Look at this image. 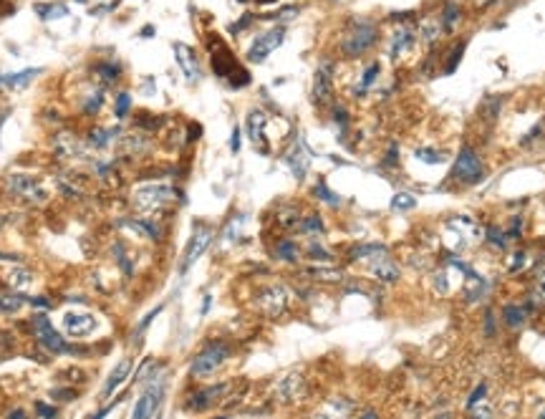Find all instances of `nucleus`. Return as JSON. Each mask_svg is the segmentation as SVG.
I'll list each match as a JSON object with an SVG mask.
<instances>
[{"instance_id": "nucleus-60", "label": "nucleus", "mask_w": 545, "mask_h": 419, "mask_svg": "<svg viewBox=\"0 0 545 419\" xmlns=\"http://www.w3.org/2000/svg\"><path fill=\"white\" fill-rule=\"evenodd\" d=\"M3 124H6V114H3V117H0V126H3Z\"/></svg>"}, {"instance_id": "nucleus-6", "label": "nucleus", "mask_w": 545, "mask_h": 419, "mask_svg": "<svg viewBox=\"0 0 545 419\" xmlns=\"http://www.w3.org/2000/svg\"><path fill=\"white\" fill-rule=\"evenodd\" d=\"M283 41H286V26L278 23V26H272V28L263 30V33H258V36L252 38L245 59H248V64H263L272 51H278L280 46H283Z\"/></svg>"}, {"instance_id": "nucleus-62", "label": "nucleus", "mask_w": 545, "mask_h": 419, "mask_svg": "<svg viewBox=\"0 0 545 419\" xmlns=\"http://www.w3.org/2000/svg\"><path fill=\"white\" fill-rule=\"evenodd\" d=\"M540 414H543V417H545V409H543V412H540Z\"/></svg>"}, {"instance_id": "nucleus-53", "label": "nucleus", "mask_w": 545, "mask_h": 419, "mask_svg": "<svg viewBox=\"0 0 545 419\" xmlns=\"http://www.w3.org/2000/svg\"><path fill=\"white\" fill-rule=\"evenodd\" d=\"M30 306H38V309H51V301H46V295H36V298H28Z\"/></svg>"}, {"instance_id": "nucleus-34", "label": "nucleus", "mask_w": 545, "mask_h": 419, "mask_svg": "<svg viewBox=\"0 0 545 419\" xmlns=\"http://www.w3.org/2000/svg\"><path fill=\"white\" fill-rule=\"evenodd\" d=\"M30 283H33V275H30V271H26V268H13V271H8V286H13L15 291L28 288Z\"/></svg>"}, {"instance_id": "nucleus-23", "label": "nucleus", "mask_w": 545, "mask_h": 419, "mask_svg": "<svg viewBox=\"0 0 545 419\" xmlns=\"http://www.w3.org/2000/svg\"><path fill=\"white\" fill-rule=\"evenodd\" d=\"M528 316H531V306L528 303H505L502 306V324L508 329H523Z\"/></svg>"}, {"instance_id": "nucleus-54", "label": "nucleus", "mask_w": 545, "mask_h": 419, "mask_svg": "<svg viewBox=\"0 0 545 419\" xmlns=\"http://www.w3.org/2000/svg\"><path fill=\"white\" fill-rule=\"evenodd\" d=\"M36 412L41 414V417H56V409H53V407L41 405V402H38V405H36Z\"/></svg>"}, {"instance_id": "nucleus-36", "label": "nucleus", "mask_w": 545, "mask_h": 419, "mask_svg": "<svg viewBox=\"0 0 545 419\" xmlns=\"http://www.w3.org/2000/svg\"><path fill=\"white\" fill-rule=\"evenodd\" d=\"M313 280H324V283H339L344 278V273L339 268H308L306 271Z\"/></svg>"}, {"instance_id": "nucleus-48", "label": "nucleus", "mask_w": 545, "mask_h": 419, "mask_svg": "<svg viewBox=\"0 0 545 419\" xmlns=\"http://www.w3.org/2000/svg\"><path fill=\"white\" fill-rule=\"evenodd\" d=\"M159 311H162V306H157V309H155V311H149L147 316L141 318V324H139V329H137V331H134V336H139V333H141V331H144V329H147V326H149V324H152V321H155V318H157V316H159Z\"/></svg>"}, {"instance_id": "nucleus-2", "label": "nucleus", "mask_w": 545, "mask_h": 419, "mask_svg": "<svg viewBox=\"0 0 545 419\" xmlns=\"http://www.w3.org/2000/svg\"><path fill=\"white\" fill-rule=\"evenodd\" d=\"M144 382H147V387H144V391H141L139 399H137V405H134V412H132L134 419L155 417V414L159 412V405H162V399H164L162 367H155V364H152V369H149L147 376H144Z\"/></svg>"}, {"instance_id": "nucleus-28", "label": "nucleus", "mask_w": 545, "mask_h": 419, "mask_svg": "<svg viewBox=\"0 0 545 419\" xmlns=\"http://www.w3.org/2000/svg\"><path fill=\"white\" fill-rule=\"evenodd\" d=\"M464 51H467V38H459L457 43H452L450 51L444 53V66H442V74L444 76H452L457 71V68H459Z\"/></svg>"}, {"instance_id": "nucleus-49", "label": "nucleus", "mask_w": 545, "mask_h": 419, "mask_svg": "<svg viewBox=\"0 0 545 419\" xmlns=\"http://www.w3.org/2000/svg\"><path fill=\"white\" fill-rule=\"evenodd\" d=\"M240 137H243V132H240V126H232V137H230V149H232V155H237L240 152Z\"/></svg>"}, {"instance_id": "nucleus-20", "label": "nucleus", "mask_w": 545, "mask_h": 419, "mask_svg": "<svg viewBox=\"0 0 545 419\" xmlns=\"http://www.w3.org/2000/svg\"><path fill=\"white\" fill-rule=\"evenodd\" d=\"M301 394H303V376H298V374L283 376V379L278 382V387H275V399L283 402V405H288V402H298Z\"/></svg>"}, {"instance_id": "nucleus-31", "label": "nucleus", "mask_w": 545, "mask_h": 419, "mask_svg": "<svg viewBox=\"0 0 545 419\" xmlns=\"http://www.w3.org/2000/svg\"><path fill=\"white\" fill-rule=\"evenodd\" d=\"M41 74V68H26V71H18V74H8V76H0V84L8 88H21L26 84L33 81V76Z\"/></svg>"}, {"instance_id": "nucleus-45", "label": "nucleus", "mask_w": 545, "mask_h": 419, "mask_svg": "<svg viewBox=\"0 0 545 419\" xmlns=\"http://www.w3.org/2000/svg\"><path fill=\"white\" fill-rule=\"evenodd\" d=\"M301 13V8L298 6H288V8H283V10H278V13H272V15H260V18H268V21H278V23H286V21H293L295 15Z\"/></svg>"}, {"instance_id": "nucleus-8", "label": "nucleus", "mask_w": 545, "mask_h": 419, "mask_svg": "<svg viewBox=\"0 0 545 419\" xmlns=\"http://www.w3.org/2000/svg\"><path fill=\"white\" fill-rule=\"evenodd\" d=\"M179 192L172 187V184H141L134 190V202L137 207L141 210H149V213H155V210H162L172 202V199H177Z\"/></svg>"}, {"instance_id": "nucleus-7", "label": "nucleus", "mask_w": 545, "mask_h": 419, "mask_svg": "<svg viewBox=\"0 0 545 419\" xmlns=\"http://www.w3.org/2000/svg\"><path fill=\"white\" fill-rule=\"evenodd\" d=\"M30 326H33V333H36L38 344L43 346L46 351L51 353H76L74 346L66 344V338L61 336L56 329H53L51 318L46 316V313H33L30 318Z\"/></svg>"}, {"instance_id": "nucleus-11", "label": "nucleus", "mask_w": 545, "mask_h": 419, "mask_svg": "<svg viewBox=\"0 0 545 419\" xmlns=\"http://www.w3.org/2000/svg\"><path fill=\"white\" fill-rule=\"evenodd\" d=\"M212 237H215L212 228H207V225H197V228H195V235L190 237V245H187V251H184L179 273H187L192 265L197 263L199 257L205 255V251L210 248V243H212Z\"/></svg>"}, {"instance_id": "nucleus-1", "label": "nucleus", "mask_w": 545, "mask_h": 419, "mask_svg": "<svg viewBox=\"0 0 545 419\" xmlns=\"http://www.w3.org/2000/svg\"><path fill=\"white\" fill-rule=\"evenodd\" d=\"M382 38V30H379V23L374 18H366V15H354L351 21L346 23V28L339 38V51L344 59H364L368 51H374L376 43Z\"/></svg>"}, {"instance_id": "nucleus-35", "label": "nucleus", "mask_w": 545, "mask_h": 419, "mask_svg": "<svg viewBox=\"0 0 545 419\" xmlns=\"http://www.w3.org/2000/svg\"><path fill=\"white\" fill-rule=\"evenodd\" d=\"M414 207H417V197H414L412 192H397L391 197V210L394 213H409Z\"/></svg>"}, {"instance_id": "nucleus-38", "label": "nucleus", "mask_w": 545, "mask_h": 419, "mask_svg": "<svg viewBox=\"0 0 545 419\" xmlns=\"http://www.w3.org/2000/svg\"><path fill=\"white\" fill-rule=\"evenodd\" d=\"M28 298H23L21 293H3L0 295V313H15L23 309V303Z\"/></svg>"}, {"instance_id": "nucleus-40", "label": "nucleus", "mask_w": 545, "mask_h": 419, "mask_svg": "<svg viewBox=\"0 0 545 419\" xmlns=\"http://www.w3.org/2000/svg\"><path fill=\"white\" fill-rule=\"evenodd\" d=\"M487 391H490V387H487V382H479L475 389H472V394L467 397V402H464V407H467V412H472L475 407H479L482 402H487Z\"/></svg>"}, {"instance_id": "nucleus-42", "label": "nucleus", "mask_w": 545, "mask_h": 419, "mask_svg": "<svg viewBox=\"0 0 545 419\" xmlns=\"http://www.w3.org/2000/svg\"><path fill=\"white\" fill-rule=\"evenodd\" d=\"M36 13L43 18V21H51V18H61V15H66V6H61V3H48V6H36Z\"/></svg>"}, {"instance_id": "nucleus-59", "label": "nucleus", "mask_w": 545, "mask_h": 419, "mask_svg": "<svg viewBox=\"0 0 545 419\" xmlns=\"http://www.w3.org/2000/svg\"><path fill=\"white\" fill-rule=\"evenodd\" d=\"M258 6H270V3H278V0H255Z\"/></svg>"}, {"instance_id": "nucleus-47", "label": "nucleus", "mask_w": 545, "mask_h": 419, "mask_svg": "<svg viewBox=\"0 0 545 419\" xmlns=\"http://www.w3.org/2000/svg\"><path fill=\"white\" fill-rule=\"evenodd\" d=\"M252 21H255V15H252V13H245L243 18H240V21L232 23V26H230V33H240V30L248 28V26H250Z\"/></svg>"}, {"instance_id": "nucleus-19", "label": "nucleus", "mask_w": 545, "mask_h": 419, "mask_svg": "<svg viewBox=\"0 0 545 419\" xmlns=\"http://www.w3.org/2000/svg\"><path fill=\"white\" fill-rule=\"evenodd\" d=\"M63 326H66L68 336L83 338L96 329V318L91 313H66L63 316Z\"/></svg>"}, {"instance_id": "nucleus-22", "label": "nucleus", "mask_w": 545, "mask_h": 419, "mask_svg": "<svg viewBox=\"0 0 545 419\" xmlns=\"http://www.w3.org/2000/svg\"><path fill=\"white\" fill-rule=\"evenodd\" d=\"M444 36L442 26H439V18L437 15H427V18H422L419 21V28H417V38H419L422 43L427 46V48H435L437 41Z\"/></svg>"}, {"instance_id": "nucleus-29", "label": "nucleus", "mask_w": 545, "mask_h": 419, "mask_svg": "<svg viewBox=\"0 0 545 419\" xmlns=\"http://www.w3.org/2000/svg\"><path fill=\"white\" fill-rule=\"evenodd\" d=\"M298 230H301L303 235H308V237H321L326 233V222H324V217H321L318 213L303 215L301 222H298Z\"/></svg>"}, {"instance_id": "nucleus-43", "label": "nucleus", "mask_w": 545, "mask_h": 419, "mask_svg": "<svg viewBox=\"0 0 545 419\" xmlns=\"http://www.w3.org/2000/svg\"><path fill=\"white\" fill-rule=\"evenodd\" d=\"M414 157L419 159V162H424V164H442L447 157H444V152H437V149H417L414 152Z\"/></svg>"}, {"instance_id": "nucleus-21", "label": "nucleus", "mask_w": 545, "mask_h": 419, "mask_svg": "<svg viewBox=\"0 0 545 419\" xmlns=\"http://www.w3.org/2000/svg\"><path fill=\"white\" fill-rule=\"evenodd\" d=\"M389 255V248L384 243H361L356 245L354 251L348 253V260L351 263H374V260H379V257Z\"/></svg>"}, {"instance_id": "nucleus-12", "label": "nucleus", "mask_w": 545, "mask_h": 419, "mask_svg": "<svg viewBox=\"0 0 545 419\" xmlns=\"http://www.w3.org/2000/svg\"><path fill=\"white\" fill-rule=\"evenodd\" d=\"M414 46H417V30L409 23H402V26H397V28L391 30L389 36V59L391 61L404 59L406 53L414 51Z\"/></svg>"}, {"instance_id": "nucleus-37", "label": "nucleus", "mask_w": 545, "mask_h": 419, "mask_svg": "<svg viewBox=\"0 0 545 419\" xmlns=\"http://www.w3.org/2000/svg\"><path fill=\"white\" fill-rule=\"evenodd\" d=\"M94 74L99 76V79H103V81H117L119 74H121V68H119L114 61H99L94 66Z\"/></svg>"}, {"instance_id": "nucleus-50", "label": "nucleus", "mask_w": 545, "mask_h": 419, "mask_svg": "<svg viewBox=\"0 0 545 419\" xmlns=\"http://www.w3.org/2000/svg\"><path fill=\"white\" fill-rule=\"evenodd\" d=\"M535 301L545 303V273L538 275V283H535Z\"/></svg>"}, {"instance_id": "nucleus-24", "label": "nucleus", "mask_w": 545, "mask_h": 419, "mask_svg": "<svg viewBox=\"0 0 545 419\" xmlns=\"http://www.w3.org/2000/svg\"><path fill=\"white\" fill-rule=\"evenodd\" d=\"M129 371H132V359H121L114 367V371L109 374V379H106V384H103V391H101V397L103 399H109L114 391L121 387V384L126 382V376H129Z\"/></svg>"}, {"instance_id": "nucleus-18", "label": "nucleus", "mask_w": 545, "mask_h": 419, "mask_svg": "<svg viewBox=\"0 0 545 419\" xmlns=\"http://www.w3.org/2000/svg\"><path fill=\"white\" fill-rule=\"evenodd\" d=\"M368 273H371L379 283H389V286L402 278V268H399L389 255H384V257H379V260H374V263H368Z\"/></svg>"}, {"instance_id": "nucleus-52", "label": "nucleus", "mask_w": 545, "mask_h": 419, "mask_svg": "<svg viewBox=\"0 0 545 419\" xmlns=\"http://www.w3.org/2000/svg\"><path fill=\"white\" fill-rule=\"evenodd\" d=\"M523 265H525V253H515V255H513V260H510V271L515 273V271H520Z\"/></svg>"}, {"instance_id": "nucleus-15", "label": "nucleus", "mask_w": 545, "mask_h": 419, "mask_svg": "<svg viewBox=\"0 0 545 419\" xmlns=\"http://www.w3.org/2000/svg\"><path fill=\"white\" fill-rule=\"evenodd\" d=\"M283 162H286V167L290 169V172H293L295 179H303V177L308 175V167H310V157H308L306 144H303L301 139H295L293 144H290V149L283 155Z\"/></svg>"}, {"instance_id": "nucleus-51", "label": "nucleus", "mask_w": 545, "mask_h": 419, "mask_svg": "<svg viewBox=\"0 0 545 419\" xmlns=\"http://www.w3.org/2000/svg\"><path fill=\"white\" fill-rule=\"evenodd\" d=\"M485 336H490V338L495 336V316H493V311H487V313H485Z\"/></svg>"}, {"instance_id": "nucleus-55", "label": "nucleus", "mask_w": 545, "mask_h": 419, "mask_svg": "<svg viewBox=\"0 0 545 419\" xmlns=\"http://www.w3.org/2000/svg\"><path fill=\"white\" fill-rule=\"evenodd\" d=\"M155 33V26H147V28H141V38H152Z\"/></svg>"}, {"instance_id": "nucleus-27", "label": "nucleus", "mask_w": 545, "mask_h": 419, "mask_svg": "<svg viewBox=\"0 0 545 419\" xmlns=\"http://www.w3.org/2000/svg\"><path fill=\"white\" fill-rule=\"evenodd\" d=\"M56 152H59L63 159H76V157H86V149L76 137L71 134H59L56 137Z\"/></svg>"}, {"instance_id": "nucleus-13", "label": "nucleus", "mask_w": 545, "mask_h": 419, "mask_svg": "<svg viewBox=\"0 0 545 419\" xmlns=\"http://www.w3.org/2000/svg\"><path fill=\"white\" fill-rule=\"evenodd\" d=\"M313 101L318 106L331 101L333 96V61H321V66L316 68V76H313Z\"/></svg>"}, {"instance_id": "nucleus-32", "label": "nucleus", "mask_w": 545, "mask_h": 419, "mask_svg": "<svg viewBox=\"0 0 545 419\" xmlns=\"http://www.w3.org/2000/svg\"><path fill=\"white\" fill-rule=\"evenodd\" d=\"M306 255H308L310 260H318V263H331L333 260V253L328 251L324 243H318V237H310L308 248H306Z\"/></svg>"}, {"instance_id": "nucleus-41", "label": "nucleus", "mask_w": 545, "mask_h": 419, "mask_svg": "<svg viewBox=\"0 0 545 419\" xmlns=\"http://www.w3.org/2000/svg\"><path fill=\"white\" fill-rule=\"evenodd\" d=\"M114 137H117V132L114 129H94L91 132V147H96V149H106L114 142Z\"/></svg>"}, {"instance_id": "nucleus-10", "label": "nucleus", "mask_w": 545, "mask_h": 419, "mask_svg": "<svg viewBox=\"0 0 545 419\" xmlns=\"http://www.w3.org/2000/svg\"><path fill=\"white\" fill-rule=\"evenodd\" d=\"M230 391V384L228 382H220V384H210L205 389H197L195 394L187 397V409L190 412H207V409H212L222 402V399L228 397Z\"/></svg>"}, {"instance_id": "nucleus-25", "label": "nucleus", "mask_w": 545, "mask_h": 419, "mask_svg": "<svg viewBox=\"0 0 545 419\" xmlns=\"http://www.w3.org/2000/svg\"><path fill=\"white\" fill-rule=\"evenodd\" d=\"M272 257L280 260V263H290L295 265L301 260V245L295 243L293 237H280L275 248H272Z\"/></svg>"}, {"instance_id": "nucleus-61", "label": "nucleus", "mask_w": 545, "mask_h": 419, "mask_svg": "<svg viewBox=\"0 0 545 419\" xmlns=\"http://www.w3.org/2000/svg\"><path fill=\"white\" fill-rule=\"evenodd\" d=\"M237 3H248V0H237Z\"/></svg>"}, {"instance_id": "nucleus-4", "label": "nucleus", "mask_w": 545, "mask_h": 419, "mask_svg": "<svg viewBox=\"0 0 545 419\" xmlns=\"http://www.w3.org/2000/svg\"><path fill=\"white\" fill-rule=\"evenodd\" d=\"M228 359H230V346L225 341H210L202 351L195 353V359L190 364V376L192 379L212 376L217 369H222V364Z\"/></svg>"}, {"instance_id": "nucleus-63", "label": "nucleus", "mask_w": 545, "mask_h": 419, "mask_svg": "<svg viewBox=\"0 0 545 419\" xmlns=\"http://www.w3.org/2000/svg\"><path fill=\"white\" fill-rule=\"evenodd\" d=\"M79 3H86V0H79Z\"/></svg>"}, {"instance_id": "nucleus-44", "label": "nucleus", "mask_w": 545, "mask_h": 419, "mask_svg": "<svg viewBox=\"0 0 545 419\" xmlns=\"http://www.w3.org/2000/svg\"><path fill=\"white\" fill-rule=\"evenodd\" d=\"M129 109H132V96L126 94V91L117 94V101H114V114H117V119H124L126 114H129Z\"/></svg>"}, {"instance_id": "nucleus-14", "label": "nucleus", "mask_w": 545, "mask_h": 419, "mask_svg": "<svg viewBox=\"0 0 545 419\" xmlns=\"http://www.w3.org/2000/svg\"><path fill=\"white\" fill-rule=\"evenodd\" d=\"M172 51H175V61H177V66L184 74V79L190 84L199 81L202 68H199V59H197V53H195V48L187 43H175L172 46Z\"/></svg>"}, {"instance_id": "nucleus-9", "label": "nucleus", "mask_w": 545, "mask_h": 419, "mask_svg": "<svg viewBox=\"0 0 545 419\" xmlns=\"http://www.w3.org/2000/svg\"><path fill=\"white\" fill-rule=\"evenodd\" d=\"M288 301H290V293L288 288L283 286H266L258 291V309L270 318H280L288 311Z\"/></svg>"}, {"instance_id": "nucleus-33", "label": "nucleus", "mask_w": 545, "mask_h": 419, "mask_svg": "<svg viewBox=\"0 0 545 419\" xmlns=\"http://www.w3.org/2000/svg\"><path fill=\"white\" fill-rule=\"evenodd\" d=\"M313 195H316V197L321 199V202H326L328 207H341V202H344V199H341L339 195H336V192L328 190L326 179H318L316 187H313Z\"/></svg>"}, {"instance_id": "nucleus-58", "label": "nucleus", "mask_w": 545, "mask_h": 419, "mask_svg": "<svg viewBox=\"0 0 545 419\" xmlns=\"http://www.w3.org/2000/svg\"><path fill=\"white\" fill-rule=\"evenodd\" d=\"M475 3H479V8H485V6H493L495 0H475Z\"/></svg>"}, {"instance_id": "nucleus-39", "label": "nucleus", "mask_w": 545, "mask_h": 419, "mask_svg": "<svg viewBox=\"0 0 545 419\" xmlns=\"http://www.w3.org/2000/svg\"><path fill=\"white\" fill-rule=\"evenodd\" d=\"M103 104V91L101 88H96V91H91V94H86V99L81 101V109L83 114H89V117H94V114H99V109H101Z\"/></svg>"}, {"instance_id": "nucleus-5", "label": "nucleus", "mask_w": 545, "mask_h": 419, "mask_svg": "<svg viewBox=\"0 0 545 419\" xmlns=\"http://www.w3.org/2000/svg\"><path fill=\"white\" fill-rule=\"evenodd\" d=\"M6 190H8L10 197L23 199V202H30V205H41V202L48 199L46 187L41 184V179H36L33 175H21V172L8 175L6 177Z\"/></svg>"}, {"instance_id": "nucleus-26", "label": "nucleus", "mask_w": 545, "mask_h": 419, "mask_svg": "<svg viewBox=\"0 0 545 419\" xmlns=\"http://www.w3.org/2000/svg\"><path fill=\"white\" fill-rule=\"evenodd\" d=\"M379 76H382V64H379V61H368L366 68H364L361 76H359V84H356V88H354L356 99H361L364 94H368V91L374 88V84L379 81Z\"/></svg>"}, {"instance_id": "nucleus-3", "label": "nucleus", "mask_w": 545, "mask_h": 419, "mask_svg": "<svg viewBox=\"0 0 545 419\" xmlns=\"http://www.w3.org/2000/svg\"><path fill=\"white\" fill-rule=\"evenodd\" d=\"M485 164L479 159V155L472 147H462L455 157V167H452L450 179L462 187H475V184L485 182Z\"/></svg>"}, {"instance_id": "nucleus-30", "label": "nucleus", "mask_w": 545, "mask_h": 419, "mask_svg": "<svg viewBox=\"0 0 545 419\" xmlns=\"http://www.w3.org/2000/svg\"><path fill=\"white\" fill-rule=\"evenodd\" d=\"M482 240H485L487 245H493L495 251H508V233H505V228H500V225H487L485 233H482Z\"/></svg>"}, {"instance_id": "nucleus-57", "label": "nucleus", "mask_w": 545, "mask_h": 419, "mask_svg": "<svg viewBox=\"0 0 545 419\" xmlns=\"http://www.w3.org/2000/svg\"><path fill=\"white\" fill-rule=\"evenodd\" d=\"M0 260H21L18 255H8V253H0Z\"/></svg>"}, {"instance_id": "nucleus-16", "label": "nucleus", "mask_w": 545, "mask_h": 419, "mask_svg": "<svg viewBox=\"0 0 545 419\" xmlns=\"http://www.w3.org/2000/svg\"><path fill=\"white\" fill-rule=\"evenodd\" d=\"M266 126H268V114L260 109H252L248 114V121H245V129H248V137L255 144V149L260 152H270L268 147V137H266Z\"/></svg>"}, {"instance_id": "nucleus-56", "label": "nucleus", "mask_w": 545, "mask_h": 419, "mask_svg": "<svg viewBox=\"0 0 545 419\" xmlns=\"http://www.w3.org/2000/svg\"><path fill=\"white\" fill-rule=\"evenodd\" d=\"M210 295H205V301H202V313H207V311H210Z\"/></svg>"}, {"instance_id": "nucleus-17", "label": "nucleus", "mask_w": 545, "mask_h": 419, "mask_svg": "<svg viewBox=\"0 0 545 419\" xmlns=\"http://www.w3.org/2000/svg\"><path fill=\"white\" fill-rule=\"evenodd\" d=\"M439 26H442L444 36H452L464 21V3L462 0H444L442 10H439Z\"/></svg>"}, {"instance_id": "nucleus-46", "label": "nucleus", "mask_w": 545, "mask_h": 419, "mask_svg": "<svg viewBox=\"0 0 545 419\" xmlns=\"http://www.w3.org/2000/svg\"><path fill=\"white\" fill-rule=\"evenodd\" d=\"M333 121H336V126H341V132L348 126V111L341 106V104H336L333 106Z\"/></svg>"}]
</instances>
